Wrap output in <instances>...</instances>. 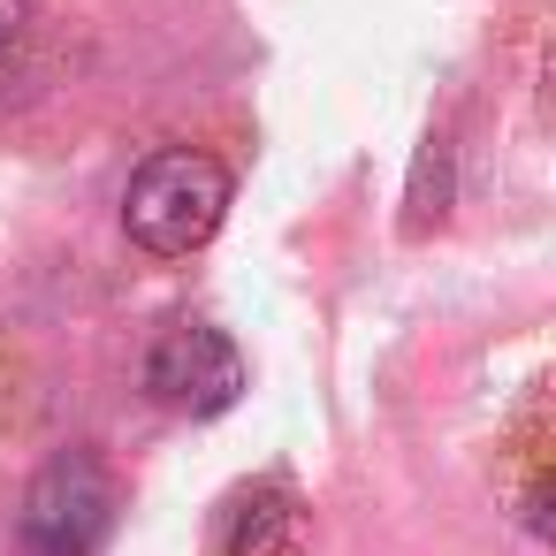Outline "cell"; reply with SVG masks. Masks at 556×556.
I'll list each match as a JSON object with an SVG mask.
<instances>
[{
	"label": "cell",
	"instance_id": "cell-1",
	"mask_svg": "<svg viewBox=\"0 0 556 556\" xmlns=\"http://www.w3.org/2000/svg\"><path fill=\"white\" fill-rule=\"evenodd\" d=\"M222 214H229V168L214 153H199V146L153 153L123 191V229L153 260H191L222 229Z\"/></svg>",
	"mask_w": 556,
	"mask_h": 556
},
{
	"label": "cell",
	"instance_id": "cell-2",
	"mask_svg": "<svg viewBox=\"0 0 556 556\" xmlns=\"http://www.w3.org/2000/svg\"><path fill=\"white\" fill-rule=\"evenodd\" d=\"M115 472L92 457V450H62L54 465H39V480L24 488V510H16V533L31 556H100L108 533H115Z\"/></svg>",
	"mask_w": 556,
	"mask_h": 556
},
{
	"label": "cell",
	"instance_id": "cell-3",
	"mask_svg": "<svg viewBox=\"0 0 556 556\" xmlns=\"http://www.w3.org/2000/svg\"><path fill=\"white\" fill-rule=\"evenodd\" d=\"M146 396L184 419H214L244 396V351L206 320H176L146 351Z\"/></svg>",
	"mask_w": 556,
	"mask_h": 556
},
{
	"label": "cell",
	"instance_id": "cell-4",
	"mask_svg": "<svg viewBox=\"0 0 556 556\" xmlns=\"http://www.w3.org/2000/svg\"><path fill=\"white\" fill-rule=\"evenodd\" d=\"M298 541H305V510L282 480L244 488L222 518V556H298Z\"/></svg>",
	"mask_w": 556,
	"mask_h": 556
},
{
	"label": "cell",
	"instance_id": "cell-5",
	"mask_svg": "<svg viewBox=\"0 0 556 556\" xmlns=\"http://www.w3.org/2000/svg\"><path fill=\"white\" fill-rule=\"evenodd\" d=\"M24 24H31V0H0V54L24 39Z\"/></svg>",
	"mask_w": 556,
	"mask_h": 556
}]
</instances>
